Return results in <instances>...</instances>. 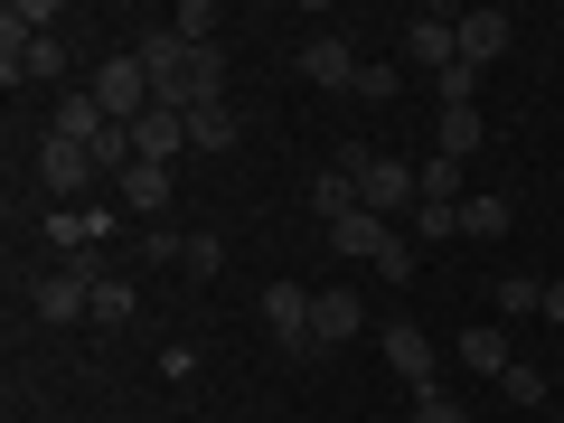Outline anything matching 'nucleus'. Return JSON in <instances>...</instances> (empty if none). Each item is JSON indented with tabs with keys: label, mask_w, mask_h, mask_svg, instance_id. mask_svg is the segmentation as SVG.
<instances>
[{
	"label": "nucleus",
	"mask_w": 564,
	"mask_h": 423,
	"mask_svg": "<svg viewBox=\"0 0 564 423\" xmlns=\"http://www.w3.org/2000/svg\"><path fill=\"white\" fill-rule=\"evenodd\" d=\"M113 236V207H47V245H57V254H85V245H104Z\"/></svg>",
	"instance_id": "nucleus-10"
},
{
	"label": "nucleus",
	"mask_w": 564,
	"mask_h": 423,
	"mask_svg": "<svg viewBox=\"0 0 564 423\" xmlns=\"http://www.w3.org/2000/svg\"><path fill=\"white\" fill-rule=\"evenodd\" d=\"M47 132H57V141H85V151H95L113 122H104V104H95V95H66L57 113H47Z\"/></svg>",
	"instance_id": "nucleus-15"
},
{
	"label": "nucleus",
	"mask_w": 564,
	"mask_h": 423,
	"mask_svg": "<svg viewBox=\"0 0 564 423\" xmlns=\"http://www.w3.org/2000/svg\"><path fill=\"white\" fill-rule=\"evenodd\" d=\"M508 39H518V20H508V10H462V66H470V76H480Z\"/></svg>",
	"instance_id": "nucleus-13"
},
{
	"label": "nucleus",
	"mask_w": 564,
	"mask_h": 423,
	"mask_svg": "<svg viewBox=\"0 0 564 423\" xmlns=\"http://www.w3.org/2000/svg\"><path fill=\"white\" fill-rule=\"evenodd\" d=\"M132 151H141V161H180V151H188V113H180V104H151V113H141L132 122Z\"/></svg>",
	"instance_id": "nucleus-9"
},
{
	"label": "nucleus",
	"mask_w": 564,
	"mask_h": 423,
	"mask_svg": "<svg viewBox=\"0 0 564 423\" xmlns=\"http://www.w3.org/2000/svg\"><path fill=\"white\" fill-rule=\"evenodd\" d=\"M508 217H518V207H508L499 188H470V198H462V236H470V245H499Z\"/></svg>",
	"instance_id": "nucleus-16"
},
{
	"label": "nucleus",
	"mask_w": 564,
	"mask_h": 423,
	"mask_svg": "<svg viewBox=\"0 0 564 423\" xmlns=\"http://www.w3.org/2000/svg\"><path fill=\"white\" fill-rule=\"evenodd\" d=\"M433 151H443V161H470V151H480V104H462V113L433 122Z\"/></svg>",
	"instance_id": "nucleus-21"
},
{
	"label": "nucleus",
	"mask_w": 564,
	"mask_h": 423,
	"mask_svg": "<svg viewBox=\"0 0 564 423\" xmlns=\"http://www.w3.org/2000/svg\"><path fill=\"white\" fill-rule=\"evenodd\" d=\"M132 311H141L132 273H104V282H95V311H85V321H95V329H122V321H132Z\"/></svg>",
	"instance_id": "nucleus-19"
},
{
	"label": "nucleus",
	"mask_w": 564,
	"mask_h": 423,
	"mask_svg": "<svg viewBox=\"0 0 564 423\" xmlns=\"http://www.w3.org/2000/svg\"><path fill=\"white\" fill-rule=\"evenodd\" d=\"M217 263H226V245H217V236H188V245H180V273H188V282H207Z\"/></svg>",
	"instance_id": "nucleus-27"
},
{
	"label": "nucleus",
	"mask_w": 564,
	"mask_h": 423,
	"mask_svg": "<svg viewBox=\"0 0 564 423\" xmlns=\"http://www.w3.org/2000/svg\"><path fill=\"white\" fill-rule=\"evenodd\" d=\"M263 329H273L282 348H302L311 339V282H273V292H263Z\"/></svg>",
	"instance_id": "nucleus-11"
},
{
	"label": "nucleus",
	"mask_w": 564,
	"mask_h": 423,
	"mask_svg": "<svg viewBox=\"0 0 564 423\" xmlns=\"http://www.w3.org/2000/svg\"><path fill=\"white\" fill-rule=\"evenodd\" d=\"M188 151H236V104H198L188 113Z\"/></svg>",
	"instance_id": "nucleus-20"
},
{
	"label": "nucleus",
	"mask_w": 564,
	"mask_h": 423,
	"mask_svg": "<svg viewBox=\"0 0 564 423\" xmlns=\"http://www.w3.org/2000/svg\"><path fill=\"white\" fill-rule=\"evenodd\" d=\"M358 207H367V217H386V226H404L423 207V170L395 161V151H377V161L358 170Z\"/></svg>",
	"instance_id": "nucleus-1"
},
{
	"label": "nucleus",
	"mask_w": 564,
	"mask_h": 423,
	"mask_svg": "<svg viewBox=\"0 0 564 423\" xmlns=\"http://www.w3.org/2000/svg\"><path fill=\"white\" fill-rule=\"evenodd\" d=\"M170 29H180L188 47H217V29H226V10H217V0H180V10H170Z\"/></svg>",
	"instance_id": "nucleus-23"
},
{
	"label": "nucleus",
	"mask_w": 564,
	"mask_h": 423,
	"mask_svg": "<svg viewBox=\"0 0 564 423\" xmlns=\"http://www.w3.org/2000/svg\"><path fill=\"white\" fill-rule=\"evenodd\" d=\"M404 236H414V245H452V236H462V207H414Z\"/></svg>",
	"instance_id": "nucleus-24"
},
{
	"label": "nucleus",
	"mask_w": 564,
	"mask_h": 423,
	"mask_svg": "<svg viewBox=\"0 0 564 423\" xmlns=\"http://www.w3.org/2000/svg\"><path fill=\"white\" fill-rule=\"evenodd\" d=\"M358 329H367V302L348 292V282H321V292H311V339L339 348V339H358Z\"/></svg>",
	"instance_id": "nucleus-7"
},
{
	"label": "nucleus",
	"mask_w": 564,
	"mask_h": 423,
	"mask_svg": "<svg viewBox=\"0 0 564 423\" xmlns=\"http://www.w3.org/2000/svg\"><path fill=\"white\" fill-rule=\"evenodd\" d=\"M311 217H321V226H339V217H358V180H348L339 161H329L321 180H311Z\"/></svg>",
	"instance_id": "nucleus-17"
},
{
	"label": "nucleus",
	"mask_w": 564,
	"mask_h": 423,
	"mask_svg": "<svg viewBox=\"0 0 564 423\" xmlns=\"http://www.w3.org/2000/svg\"><path fill=\"white\" fill-rule=\"evenodd\" d=\"M113 198L132 207L141 226H161V207H170V170H161V161H132V170L113 180Z\"/></svg>",
	"instance_id": "nucleus-12"
},
{
	"label": "nucleus",
	"mask_w": 564,
	"mask_h": 423,
	"mask_svg": "<svg viewBox=\"0 0 564 423\" xmlns=\"http://www.w3.org/2000/svg\"><path fill=\"white\" fill-rule=\"evenodd\" d=\"M95 180H104V170H95L85 141H57V132L39 141V188H47L57 207H85V188H95Z\"/></svg>",
	"instance_id": "nucleus-2"
},
{
	"label": "nucleus",
	"mask_w": 564,
	"mask_h": 423,
	"mask_svg": "<svg viewBox=\"0 0 564 423\" xmlns=\"http://www.w3.org/2000/svg\"><path fill=\"white\" fill-rule=\"evenodd\" d=\"M29 311H39V321H57V329H76L85 311H95V273H76V263L39 273V282H29Z\"/></svg>",
	"instance_id": "nucleus-4"
},
{
	"label": "nucleus",
	"mask_w": 564,
	"mask_h": 423,
	"mask_svg": "<svg viewBox=\"0 0 564 423\" xmlns=\"http://www.w3.org/2000/svg\"><path fill=\"white\" fill-rule=\"evenodd\" d=\"M404 423H470V404H452L443 386H423V395H414V414H404Z\"/></svg>",
	"instance_id": "nucleus-26"
},
{
	"label": "nucleus",
	"mask_w": 564,
	"mask_h": 423,
	"mask_svg": "<svg viewBox=\"0 0 564 423\" xmlns=\"http://www.w3.org/2000/svg\"><path fill=\"white\" fill-rule=\"evenodd\" d=\"M452 358H462L470 377H508V367H518V348H508V329H462V339H452Z\"/></svg>",
	"instance_id": "nucleus-14"
},
{
	"label": "nucleus",
	"mask_w": 564,
	"mask_h": 423,
	"mask_svg": "<svg viewBox=\"0 0 564 423\" xmlns=\"http://www.w3.org/2000/svg\"><path fill=\"white\" fill-rule=\"evenodd\" d=\"M423 170V207H462L470 198V161H443V151H433V161H414Z\"/></svg>",
	"instance_id": "nucleus-18"
},
{
	"label": "nucleus",
	"mask_w": 564,
	"mask_h": 423,
	"mask_svg": "<svg viewBox=\"0 0 564 423\" xmlns=\"http://www.w3.org/2000/svg\"><path fill=\"white\" fill-rule=\"evenodd\" d=\"M433 95H443V113H462V104H480V76H470V66H443Z\"/></svg>",
	"instance_id": "nucleus-25"
},
{
	"label": "nucleus",
	"mask_w": 564,
	"mask_h": 423,
	"mask_svg": "<svg viewBox=\"0 0 564 423\" xmlns=\"http://www.w3.org/2000/svg\"><path fill=\"white\" fill-rule=\"evenodd\" d=\"M499 386H508V404H545V367H527V358H518V367H508V377H499Z\"/></svg>",
	"instance_id": "nucleus-29"
},
{
	"label": "nucleus",
	"mask_w": 564,
	"mask_h": 423,
	"mask_svg": "<svg viewBox=\"0 0 564 423\" xmlns=\"http://www.w3.org/2000/svg\"><path fill=\"white\" fill-rule=\"evenodd\" d=\"M302 76L321 85V95H348V85H358V57H348L339 29H311V39H302Z\"/></svg>",
	"instance_id": "nucleus-8"
},
{
	"label": "nucleus",
	"mask_w": 564,
	"mask_h": 423,
	"mask_svg": "<svg viewBox=\"0 0 564 423\" xmlns=\"http://www.w3.org/2000/svg\"><path fill=\"white\" fill-rule=\"evenodd\" d=\"M545 321H555V329H564V282H545Z\"/></svg>",
	"instance_id": "nucleus-30"
},
{
	"label": "nucleus",
	"mask_w": 564,
	"mask_h": 423,
	"mask_svg": "<svg viewBox=\"0 0 564 423\" xmlns=\"http://www.w3.org/2000/svg\"><path fill=\"white\" fill-rule=\"evenodd\" d=\"M395 66H358V85H348V95H358V104H395Z\"/></svg>",
	"instance_id": "nucleus-28"
},
{
	"label": "nucleus",
	"mask_w": 564,
	"mask_h": 423,
	"mask_svg": "<svg viewBox=\"0 0 564 423\" xmlns=\"http://www.w3.org/2000/svg\"><path fill=\"white\" fill-rule=\"evenodd\" d=\"M377 348H386V367H395L414 395H423V386H443V348L423 339V329H404V321H395V329H377Z\"/></svg>",
	"instance_id": "nucleus-6"
},
{
	"label": "nucleus",
	"mask_w": 564,
	"mask_h": 423,
	"mask_svg": "<svg viewBox=\"0 0 564 423\" xmlns=\"http://www.w3.org/2000/svg\"><path fill=\"white\" fill-rule=\"evenodd\" d=\"M95 104H104V122H122V132H132V122L151 113V76H141V57L95 66Z\"/></svg>",
	"instance_id": "nucleus-5"
},
{
	"label": "nucleus",
	"mask_w": 564,
	"mask_h": 423,
	"mask_svg": "<svg viewBox=\"0 0 564 423\" xmlns=\"http://www.w3.org/2000/svg\"><path fill=\"white\" fill-rule=\"evenodd\" d=\"M404 66H423V76L462 66V10H414L404 20Z\"/></svg>",
	"instance_id": "nucleus-3"
},
{
	"label": "nucleus",
	"mask_w": 564,
	"mask_h": 423,
	"mask_svg": "<svg viewBox=\"0 0 564 423\" xmlns=\"http://www.w3.org/2000/svg\"><path fill=\"white\" fill-rule=\"evenodd\" d=\"M489 302H499V321H536V311H545V282H536V273H499Z\"/></svg>",
	"instance_id": "nucleus-22"
}]
</instances>
